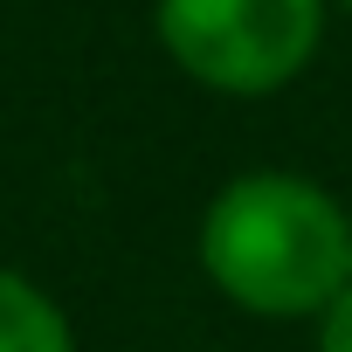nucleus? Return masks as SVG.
<instances>
[{
  "label": "nucleus",
  "mask_w": 352,
  "mask_h": 352,
  "mask_svg": "<svg viewBox=\"0 0 352 352\" xmlns=\"http://www.w3.org/2000/svg\"><path fill=\"white\" fill-rule=\"evenodd\" d=\"M194 256L235 311L270 324H318V311L352 283V214L311 173L249 166L201 208Z\"/></svg>",
  "instance_id": "obj_1"
},
{
  "label": "nucleus",
  "mask_w": 352,
  "mask_h": 352,
  "mask_svg": "<svg viewBox=\"0 0 352 352\" xmlns=\"http://www.w3.org/2000/svg\"><path fill=\"white\" fill-rule=\"evenodd\" d=\"M331 0H152L166 63L214 97H276L324 49Z\"/></svg>",
  "instance_id": "obj_2"
},
{
  "label": "nucleus",
  "mask_w": 352,
  "mask_h": 352,
  "mask_svg": "<svg viewBox=\"0 0 352 352\" xmlns=\"http://www.w3.org/2000/svg\"><path fill=\"white\" fill-rule=\"evenodd\" d=\"M0 352H83L69 311L14 263H0Z\"/></svg>",
  "instance_id": "obj_3"
},
{
  "label": "nucleus",
  "mask_w": 352,
  "mask_h": 352,
  "mask_svg": "<svg viewBox=\"0 0 352 352\" xmlns=\"http://www.w3.org/2000/svg\"><path fill=\"white\" fill-rule=\"evenodd\" d=\"M318 352H352V283L318 311Z\"/></svg>",
  "instance_id": "obj_4"
},
{
  "label": "nucleus",
  "mask_w": 352,
  "mask_h": 352,
  "mask_svg": "<svg viewBox=\"0 0 352 352\" xmlns=\"http://www.w3.org/2000/svg\"><path fill=\"white\" fill-rule=\"evenodd\" d=\"M331 14H352V0H331Z\"/></svg>",
  "instance_id": "obj_5"
}]
</instances>
